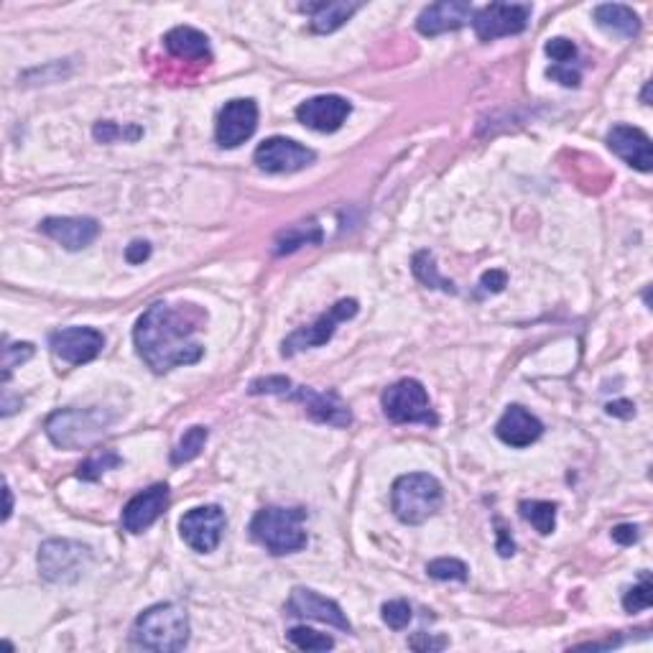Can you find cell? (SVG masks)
I'll use <instances>...</instances> for the list:
<instances>
[{"mask_svg": "<svg viewBox=\"0 0 653 653\" xmlns=\"http://www.w3.org/2000/svg\"><path fill=\"white\" fill-rule=\"evenodd\" d=\"M284 398L299 401V404L307 409V414L312 416V419L322 421V424L337 426V429L353 424V414H350L347 404L332 391L324 393V391H314V388H307V386H294V383H291V386L284 391Z\"/></svg>", "mask_w": 653, "mask_h": 653, "instance_id": "obj_14", "label": "cell"}, {"mask_svg": "<svg viewBox=\"0 0 653 653\" xmlns=\"http://www.w3.org/2000/svg\"><path fill=\"white\" fill-rule=\"evenodd\" d=\"M286 638H289L291 646H296L299 651H330V648H335V641H332L330 636L312 631V628H307V625H296V628H291V631L286 633Z\"/></svg>", "mask_w": 653, "mask_h": 653, "instance_id": "obj_29", "label": "cell"}, {"mask_svg": "<svg viewBox=\"0 0 653 653\" xmlns=\"http://www.w3.org/2000/svg\"><path fill=\"white\" fill-rule=\"evenodd\" d=\"M301 11H307L312 16V31L314 34H332L340 26H345L353 13L360 11V3H307V6H301Z\"/></svg>", "mask_w": 653, "mask_h": 653, "instance_id": "obj_23", "label": "cell"}, {"mask_svg": "<svg viewBox=\"0 0 653 653\" xmlns=\"http://www.w3.org/2000/svg\"><path fill=\"white\" fill-rule=\"evenodd\" d=\"M610 536H613L615 544L633 546L641 534H638V526H633V523H620V526H615V529L610 531Z\"/></svg>", "mask_w": 653, "mask_h": 653, "instance_id": "obj_39", "label": "cell"}, {"mask_svg": "<svg viewBox=\"0 0 653 653\" xmlns=\"http://www.w3.org/2000/svg\"><path fill=\"white\" fill-rule=\"evenodd\" d=\"M521 511L523 521H529L541 536H549L557 526V503H549V500H521Z\"/></svg>", "mask_w": 653, "mask_h": 653, "instance_id": "obj_26", "label": "cell"}, {"mask_svg": "<svg viewBox=\"0 0 653 653\" xmlns=\"http://www.w3.org/2000/svg\"><path fill=\"white\" fill-rule=\"evenodd\" d=\"M554 82H559V85L564 87H577L582 80L580 69H574L572 64H554V67H549V72H546Z\"/></svg>", "mask_w": 653, "mask_h": 653, "instance_id": "obj_37", "label": "cell"}, {"mask_svg": "<svg viewBox=\"0 0 653 653\" xmlns=\"http://www.w3.org/2000/svg\"><path fill=\"white\" fill-rule=\"evenodd\" d=\"M544 49L557 64H572L574 59H577V46H574L569 39H562V36L546 41Z\"/></svg>", "mask_w": 653, "mask_h": 653, "instance_id": "obj_36", "label": "cell"}, {"mask_svg": "<svg viewBox=\"0 0 653 653\" xmlns=\"http://www.w3.org/2000/svg\"><path fill=\"white\" fill-rule=\"evenodd\" d=\"M92 554L90 546L69 539H49L39 549L41 577L54 585H69L85 574Z\"/></svg>", "mask_w": 653, "mask_h": 653, "instance_id": "obj_7", "label": "cell"}, {"mask_svg": "<svg viewBox=\"0 0 653 653\" xmlns=\"http://www.w3.org/2000/svg\"><path fill=\"white\" fill-rule=\"evenodd\" d=\"M358 301L355 299H340L335 307H330L324 314H319L312 324L301 327V330L291 332L284 340V347H281V355L284 358H294L301 350H309V347H322L335 337L337 324L347 322L358 314Z\"/></svg>", "mask_w": 653, "mask_h": 653, "instance_id": "obj_8", "label": "cell"}, {"mask_svg": "<svg viewBox=\"0 0 653 653\" xmlns=\"http://www.w3.org/2000/svg\"><path fill=\"white\" fill-rule=\"evenodd\" d=\"M131 638L146 651L177 653L189 643V618L174 602H159L138 615Z\"/></svg>", "mask_w": 653, "mask_h": 653, "instance_id": "obj_2", "label": "cell"}, {"mask_svg": "<svg viewBox=\"0 0 653 653\" xmlns=\"http://www.w3.org/2000/svg\"><path fill=\"white\" fill-rule=\"evenodd\" d=\"M648 92H651V82H646V87H643V103L646 105H648V97H651Z\"/></svg>", "mask_w": 653, "mask_h": 653, "instance_id": "obj_45", "label": "cell"}, {"mask_svg": "<svg viewBox=\"0 0 653 653\" xmlns=\"http://www.w3.org/2000/svg\"><path fill=\"white\" fill-rule=\"evenodd\" d=\"M498 554L500 557H511L513 551H516V544H513V539L511 536H508V531L503 529V526H500V521H498Z\"/></svg>", "mask_w": 653, "mask_h": 653, "instance_id": "obj_43", "label": "cell"}, {"mask_svg": "<svg viewBox=\"0 0 653 653\" xmlns=\"http://www.w3.org/2000/svg\"><path fill=\"white\" fill-rule=\"evenodd\" d=\"M317 154L312 148L301 146V143L291 141V138L273 136L263 141L253 154V161L261 171L268 174H291V171H301L314 164Z\"/></svg>", "mask_w": 653, "mask_h": 653, "instance_id": "obj_11", "label": "cell"}, {"mask_svg": "<svg viewBox=\"0 0 653 653\" xmlns=\"http://www.w3.org/2000/svg\"><path fill=\"white\" fill-rule=\"evenodd\" d=\"M485 291H493V294H500V291L508 286V273L506 271H488L483 273V279H480Z\"/></svg>", "mask_w": 653, "mask_h": 653, "instance_id": "obj_41", "label": "cell"}, {"mask_svg": "<svg viewBox=\"0 0 653 653\" xmlns=\"http://www.w3.org/2000/svg\"><path fill=\"white\" fill-rule=\"evenodd\" d=\"M11 513H13V493H11V488L6 485V511H3V521H8V518H11Z\"/></svg>", "mask_w": 653, "mask_h": 653, "instance_id": "obj_44", "label": "cell"}, {"mask_svg": "<svg viewBox=\"0 0 653 653\" xmlns=\"http://www.w3.org/2000/svg\"><path fill=\"white\" fill-rule=\"evenodd\" d=\"M49 347L62 363L85 365L103 353L105 337L92 327H64L49 335Z\"/></svg>", "mask_w": 653, "mask_h": 653, "instance_id": "obj_12", "label": "cell"}, {"mask_svg": "<svg viewBox=\"0 0 653 653\" xmlns=\"http://www.w3.org/2000/svg\"><path fill=\"white\" fill-rule=\"evenodd\" d=\"M34 358V345L31 342H6L3 347V383H8L13 368Z\"/></svg>", "mask_w": 653, "mask_h": 653, "instance_id": "obj_34", "label": "cell"}, {"mask_svg": "<svg viewBox=\"0 0 653 653\" xmlns=\"http://www.w3.org/2000/svg\"><path fill=\"white\" fill-rule=\"evenodd\" d=\"M409 646L414 651H442V648L449 646L447 638H432L429 633H416L409 641Z\"/></svg>", "mask_w": 653, "mask_h": 653, "instance_id": "obj_38", "label": "cell"}, {"mask_svg": "<svg viewBox=\"0 0 653 653\" xmlns=\"http://www.w3.org/2000/svg\"><path fill=\"white\" fill-rule=\"evenodd\" d=\"M113 414L103 409H62L46 419V437L62 449L92 447L108 432Z\"/></svg>", "mask_w": 653, "mask_h": 653, "instance_id": "obj_5", "label": "cell"}, {"mask_svg": "<svg viewBox=\"0 0 653 653\" xmlns=\"http://www.w3.org/2000/svg\"><path fill=\"white\" fill-rule=\"evenodd\" d=\"M383 414L393 424H424L437 426V414H434L432 404H429V393L414 378H404V381L393 383L383 391L381 396Z\"/></svg>", "mask_w": 653, "mask_h": 653, "instance_id": "obj_6", "label": "cell"}, {"mask_svg": "<svg viewBox=\"0 0 653 653\" xmlns=\"http://www.w3.org/2000/svg\"><path fill=\"white\" fill-rule=\"evenodd\" d=\"M495 434L508 447H531L544 434V424L523 406H508L506 414L495 424Z\"/></svg>", "mask_w": 653, "mask_h": 653, "instance_id": "obj_21", "label": "cell"}, {"mask_svg": "<svg viewBox=\"0 0 653 653\" xmlns=\"http://www.w3.org/2000/svg\"><path fill=\"white\" fill-rule=\"evenodd\" d=\"M353 113V105L347 103L345 97L340 95H319L301 103L296 108V118L299 123H304L307 128L317 133H335L340 131L342 123L347 120V115Z\"/></svg>", "mask_w": 653, "mask_h": 653, "instance_id": "obj_17", "label": "cell"}, {"mask_svg": "<svg viewBox=\"0 0 653 653\" xmlns=\"http://www.w3.org/2000/svg\"><path fill=\"white\" fill-rule=\"evenodd\" d=\"M411 271H414L416 279L424 286H429V289H439L444 291V294H457L455 284L444 279L442 273L437 271V263H434V256L429 250H419V253H416L414 261H411Z\"/></svg>", "mask_w": 653, "mask_h": 653, "instance_id": "obj_27", "label": "cell"}, {"mask_svg": "<svg viewBox=\"0 0 653 653\" xmlns=\"http://www.w3.org/2000/svg\"><path fill=\"white\" fill-rule=\"evenodd\" d=\"M475 8L462 0H444V3H434V6L424 8L416 18V29L424 36H439L447 31H457L472 21Z\"/></svg>", "mask_w": 653, "mask_h": 653, "instance_id": "obj_19", "label": "cell"}, {"mask_svg": "<svg viewBox=\"0 0 653 653\" xmlns=\"http://www.w3.org/2000/svg\"><path fill=\"white\" fill-rule=\"evenodd\" d=\"M258 128V105L253 100H230L220 110L215 138L222 148H238Z\"/></svg>", "mask_w": 653, "mask_h": 653, "instance_id": "obj_15", "label": "cell"}, {"mask_svg": "<svg viewBox=\"0 0 653 653\" xmlns=\"http://www.w3.org/2000/svg\"><path fill=\"white\" fill-rule=\"evenodd\" d=\"M322 228L317 222H299L294 228L281 230L279 238H276V256H286V253H294V250L304 248V245H317L322 243Z\"/></svg>", "mask_w": 653, "mask_h": 653, "instance_id": "obj_25", "label": "cell"}, {"mask_svg": "<svg viewBox=\"0 0 653 653\" xmlns=\"http://www.w3.org/2000/svg\"><path fill=\"white\" fill-rule=\"evenodd\" d=\"M169 508V485L156 483L143 493L133 495L123 508V529L128 534H143L146 529H151L164 511Z\"/></svg>", "mask_w": 653, "mask_h": 653, "instance_id": "obj_16", "label": "cell"}, {"mask_svg": "<svg viewBox=\"0 0 653 653\" xmlns=\"http://www.w3.org/2000/svg\"><path fill=\"white\" fill-rule=\"evenodd\" d=\"M467 572H470V569H467V564L460 562V559L442 557L426 564V574L439 582H467Z\"/></svg>", "mask_w": 653, "mask_h": 653, "instance_id": "obj_31", "label": "cell"}, {"mask_svg": "<svg viewBox=\"0 0 653 653\" xmlns=\"http://www.w3.org/2000/svg\"><path fill=\"white\" fill-rule=\"evenodd\" d=\"M651 602H653V585H651V577H648V572H643L641 585L631 587V590L625 592V597H623V608H625V613H641V610H648V608H651Z\"/></svg>", "mask_w": 653, "mask_h": 653, "instance_id": "obj_33", "label": "cell"}, {"mask_svg": "<svg viewBox=\"0 0 653 653\" xmlns=\"http://www.w3.org/2000/svg\"><path fill=\"white\" fill-rule=\"evenodd\" d=\"M41 233L57 240L67 250H82L95 243L100 235V222L92 217H46L41 222Z\"/></svg>", "mask_w": 653, "mask_h": 653, "instance_id": "obj_20", "label": "cell"}, {"mask_svg": "<svg viewBox=\"0 0 653 653\" xmlns=\"http://www.w3.org/2000/svg\"><path fill=\"white\" fill-rule=\"evenodd\" d=\"M205 322V312L194 304L174 309L164 301L148 307L133 330L138 355L154 373H169L182 365H194L202 360L205 347L194 342L199 324Z\"/></svg>", "mask_w": 653, "mask_h": 653, "instance_id": "obj_1", "label": "cell"}, {"mask_svg": "<svg viewBox=\"0 0 653 653\" xmlns=\"http://www.w3.org/2000/svg\"><path fill=\"white\" fill-rule=\"evenodd\" d=\"M164 46L171 57L182 59V62H212L210 39H207L202 31L192 29V26H177V29H171L169 34L164 36Z\"/></svg>", "mask_w": 653, "mask_h": 653, "instance_id": "obj_22", "label": "cell"}, {"mask_svg": "<svg viewBox=\"0 0 653 653\" xmlns=\"http://www.w3.org/2000/svg\"><path fill=\"white\" fill-rule=\"evenodd\" d=\"M442 498L444 495L439 480L434 475H426V472L401 475L393 483V513H396L398 521L409 523V526H419V523L429 521L442 508Z\"/></svg>", "mask_w": 653, "mask_h": 653, "instance_id": "obj_4", "label": "cell"}, {"mask_svg": "<svg viewBox=\"0 0 653 653\" xmlns=\"http://www.w3.org/2000/svg\"><path fill=\"white\" fill-rule=\"evenodd\" d=\"M307 511L301 508H279L268 506L256 513L250 523V534L273 557L296 554L307 546V531H304Z\"/></svg>", "mask_w": 653, "mask_h": 653, "instance_id": "obj_3", "label": "cell"}, {"mask_svg": "<svg viewBox=\"0 0 653 653\" xmlns=\"http://www.w3.org/2000/svg\"><path fill=\"white\" fill-rule=\"evenodd\" d=\"M148 256H151V245H148L146 240H133V243L125 248V261L133 263V266L148 261Z\"/></svg>", "mask_w": 653, "mask_h": 653, "instance_id": "obj_40", "label": "cell"}, {"mask_svg": "<svg viewBox=\"0 0 653 653\" xmlns=\"http://www.w3.org/2000/svg\"><path fill=\"white\" fill-rule=\"evenodd\" d=\"M92 136L97 138L100 143H115V141H138L143 136V131L138 125H128V128H120L118 123L113 120H100V123L92 128Z\"/></svg>", "mask_w": 653, "mask_h": 653, "instance_id": "obj_32", "label": "cell"}, {"mask_svg": "<svg viewBox=\"0 0 653 653\" xmlns=\"http://www.w3.org/2000/svg\"><path fill=\"white\" fill-rule=\"evenodd\" d=\"M595 21L600 29L620 36V39H636L641 31V18L633 13V8L620 6V3H602L595 8Z\"/></svg>", "mask_w": 653, "mask_h": 653, "instance_id": "obj_24", "label": "cell"}, {"mask_svg": "<svg viewBox=\"0 0 653 653\" xmlns=\"http://www.w3.org/2000/svg\"><path fill=\"white\" fill-rule=\"evenodd\" d=\"M531 11L534 8L526 3H490V6L475 11L472 29H475L477 39L485 44L503 39V36L523 34L531 21Z\"/></svg>", "mask_w": 653, "mask_h": 653, "instance_id": "obj_9", "label": "cell"}, {"mask_svg": "<svg viewBox=\"0 0 653 653\" xmlns=\"http://www.w3.org/2000/svg\"><path fill=\"white\" fill-rule=\"evenodd\" d=\"M286 615L291 618H304V620H317V623H327L337 631L350 633L353 625L347 620V615L342 613V608L335 600H327L319 592L307 590V587H296L291 590L289 602H286Z\"/></svg>", "mask_w": 653, "mask_h": 653, "instance_id": "obj_13", "label": "cell"}, {"mask_svg": "<svg viewBox=\"0 0 653 653\" xmlns=\"http://www.w3.org/2000/svg\"><path fill=\"white\" fill-rule=\"evenodd\" d=\"M381 615H383V623H386L388 628H393V631H404L406 625L411 623V618H414L411 605L406 600L386 602V605L381 608Z\"/></svg>", "mask_w": 653, "mask_h": 653, "instance_id": "obj_35", "label": "cell"}, {"mask_svg": "<svg viewBox=\"0 0 653 653\" xmlns=\"http://www.w3.org/2000/svg\"><path fill=\"white\" fill-rule=\"evenodd\" d=\"M228 518L220 506H199L194 511L184 513L179 521V531L189 549L197 554H210L220 546L222 534H225Z\"/></svg>", "mask_w": 653, "mask_h": 653, "instance_id": "obj_10", "label": "cell"}, {"mask_svg": "<svg viewBox=\"0 0 653 653\" xmlns=\"http://www.w3.org/2000/svg\"><path fill=\"white\" fill-rule=\"evenodd\" d=\"M605 411H608V416H618V419H633V416H636V406H633V401H628V398L610 401V404L605 406Z\"/></svg>", "mask_w": 653, "mask_h": 653, "instance_id": "obj_42", "label": "cell"}, {"mask_svg": "<svg viewBox=\"0 0 653 653\" xmlns=\"http://www.w3.org/2000/svg\"><path fill=\"white\" fill-rule=\"evenodd\" d=\"M207 437H210V432H207L205 426H192V429L179 439L174 452H171V465H184V462H192L194 457H199V452L205 449Z\"/></svg>", "mask_w": 653, "mask_h": 653, "instance_id": "obj_28", "label": "cell"}, {"mask_svg": "<svg viewBox=\"0 0 653 653\" xmlns=\"http://www.w3.org/2000/svg\"><path fill=\"white\" fill-rule=\"evenodd\" d=\"M120 465H123V457L110 452V449H105V452H97V455L87 457V460L80 465V470H77V477L92 483V480H97L103 472L113 470V467H120Z\"/></svg>", "mask_w": 653, "mask_h": 653, "instance_id": "obj_30", "label": "cell"}, {"mask_svg": "<svg viewBox=\"0 0 653 653\" xmlns=\"http://www.w3.org/2000/svg\"><path fill=\"white\" fill-rule=\"evenodd\" d=\"M608 148L615 156L625 161L633 169L648 171L653 169V154H651V138L633 125H613V131L608 133Z\"/></svg>", "mask_w": 653, "mask_h": 653, "instance_id": "obj_18", "label": "cell"}]
</instances>
